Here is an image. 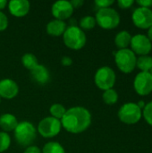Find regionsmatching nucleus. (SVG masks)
I'll list each match as a JSON object with an SVG mask.
<instances>
[{"label":"nucleus","mask_w":152,"mask_h":153,"mask_svg":"<svg viewBox=\"0 0 152 153\" xmlns=\"http://www.w3.org/2000/svg\"><path fill=\"white\" fill-rule=\"evenodd\" d=\"M62 127L71 134H81L91 124L90 112L83 107H73L66 110L61 119Z\"/></svg>","instance_id":"1"},{"label":"nucleus","mask_w":152,"mask_h":153,"mask_svg":"<svg viewBox=\"0 0 152 153\" xmlns=\"http://www.w3.org/2000/svg\"><path fill=\"white\" fill-rule=\"evenodd\" d=\"M16 143L21 146L27 148L31 146L37 137V130L33 124L28 121H22L13 131Z\"/></svg>","instance_id":"2"},{"label":"nucleus","mask_w":152,"mask_h":153,"mask_svg":"<svg viewBox=\"0 0 152 153\" xmlns=\"http://www.w3.org/2000/svg\"><path fill=\"white\" fill-rule=\"evenodd\" d=\"M63 40L67 48L73 50H80L85 46L87 38L85 32L80 27L74 25L66 28L63 34Z\"/></svg>","instance_id":"3"},{"label":"nucleus","mask_w":152,"mask_h":153,"mask_svg":"<svg viewBox=\"0 0 152 153\" xmlns=\"http://www.w3.org/2000/svg\"><path fill=\"white\" fill-rule=\"evenodd\" d=\"M96 22L99 27L105 30H113L116 28L120 23V15L113 8H103L99 9L96 16Z\"/></svg>","instance_id":"4"},{"label":"nucleus","mask_w":152,"mask_h":153,"mask_svg":"<svg viewBox=\"0 0 152 153\" xmlns=\"http://www.w3.org/2000/svg\"><path fill=\"white\" fill-rule=\"evenodd\" d=\"M137 57L129 48L119 49L115 53V62L118 69L124 74L132 73L136 67Z\"/></svg>","instance_id":"5"},{"label":"nucleus","mask_w":152,"mask_h":153,"mask_svg":"<svg viewBox=\"0 0 152 153\" xmlns=\"http://www.w3.org/2000/svg\"><path fill=\"white\" fill-rule=\"evenodd\" d=\"M142 117V109L137 106L136 103L129 102L124 104L119 111L118 117L124 124L126 125H134L137 124Z\"/></svg>","instance_id":"6"},{"label":"nucleus","mask_w":152,"mask_h":153,"mask_svg":"<svg viewBox=\"0 0 152 153\" xmlns=\"http://www.w3.org/2000/svg\"><path fill=\"white\" fill-rule=\"evenodd\" d=\"M116 76L115 71L108 66H103L98 69L94 76L95 84L102 91L113 89L116 83Z\"/></svg>","instance_id":"7"},{"label":"nucleus","mask_w":152,"mask_h":153,"mask_svg":"<svg viewBox=\"0 0 152 153\" xmlns=\"http://www.w3.org/2000/svg\"><path fill=\"white\" fill-rule=\"evenodd\" d=\"M61 121L52 117L43 118L38 125V132L44 138H53L56 136L61 132Z\"/></svg>","instance_id":"8"},{"label":"nucleus","mask_w":152,"mask_h":153,"mask_svg":"<svg viewBox=\"0 0 152 153\" xmlns=\"http://www.w3.org/2000/svg\"><path fill=\"white\" fill-rule=\"evenodd\" d=\"M133 88L140 96H147L152 92V76L149 72H140L134 78Z\"/></svg>","instance_id":"9"},{"label":"nucleus","mask_w":152,"mask_h":153,"mask_svg":"<svg viewBox=\"0 0 152 153\" xmlns=\"http://www.w3.org/2000/svg\"><path fill=\"white\" fill-rule=\"evenodd\" d=\"M132 51L141 56H148L152 49V42L144 34H136L132 37L131 44Z\"/></svg>","instance_id":"10"},{"label":"nucleus","mask_w":152,"mask_h":153,"mask_svg":"<svg viewBox=\"0 0 152 153\" xmlns=\"http://www.w3.org/2000/svg\"><path fill=\"white\" fill-rule=\"evenodd\" d=\"M133 24L142 30L150 29L152 25V10L151 8L138 7L132 15Z\"/></svg>","instance_id":"11"},{"label":"nucleus","mask_w":152,"mask_h":153,"mask_svg":"<svg viewBox=\"0 0 152 153\" xmlns=\"http://www.w3.org/2000/svg\"><path fill=\"white\" fill-rule=\"evenodd\" d=\"M74 9L71 4L70 1L60 0L53 4L51 7V12L55 19L56 20H66L70 18L73 13Z\"/></svg>","instance_id":"12"},{"label":"nucleus","mask_w":152,"mask_h":153,"mask_svg":"<svg viewBox=\"0 0 152 153\" xmlns=\"http://www.w3.org/2000/svg\"><path fill=\"white\" fill-rule=\"evenodd\" d=\"M19 92L18 84L12 79L5 78L0 81V98L12 100Z\"/></svg>","instance_id":"13"},{"label":"nucleus","mask_w":152,"mask_h":153,"mask_svg":"<svg viewBox=\"0 0 152 153\" xmlns=\"http://www.w3.org/2000/svg\"><path fill=\"white\" fill-rule=\"evenodd\" d=\"M10 13L15 17H24L30 9V4L28 0H12L8 3Z\"/></svg>","instance_id":"14"},{"label":"nucleus","mask_w":152,"mask_h":153,"mask_svg":"<svg viewBox=\"0 0 152 153\" xmlns=\"http://www.w3.org/2000/svg\"><path fill=\"white\" fill-rule=\"evenodd\" d=\"M30 76L39 84H46L50 79V74L47 68L39 64L30 71Z\"/></svg>","instance_id":"15"},{"label":"nucleus","mask_w":152,"mask_h":153,"mask_svg":"<svg viewBox=\"0 0 152 153\" xmlns=\"http://www.w3.org/2000/svg\"><path fill=\"white\" fill-rule=\"evenodd\" d=\"M67 26L64 21L61 20H52L47 24V32L48 35L53 37L63 36Z\"/></svg>","instance_id":"16"},{"label":"nucleus","mask_w":152,"mask_h":153,"mask_svg":"<svg viewBox=\"0 0 152 153\" xmlns=\"http://www.w3.org/2000/svg\"><path fill=\"white\" fill-rule=\"evenodd\" d=\"M18 123L17 118L10 113H5L0 116V127L3 129V132L8 133L14 131Z\"/></svg>","instance_id":"17"},{"label":"nucleus","mask_w":152,"mask_h":153,"mask_svg":"<svg viewBox=\"0 0 152 153\" xmlns=\"http://www.w3.org/2000/svg\"><path fill=\"white\" fill-rule=\"evenodd\" d=\"M131 40L132 35L126 30H122L116 34L115 38V44L119 49H125L130 46Z\"/></svg>","instance_id":"18"},{"label":"nucleus","mask_w":152,"mask_h":153,"mask_svg":"<svg viewBox=\"0 0 152 153\" xmlns=\"http://www.w3.org/2000/svg\"><path fill=\"white\" fill-rule=\"evenodd\" d=\"M136 66L142 72H150L152 68V56H141L137 58Z\"/></svg>","instance_id":"19"},{"label":"nucleus","mask_w":152,"mask_h":153,"mask_svg":"<svg viewBox=\"0 0 152 153\" xmlns=\"http://www.w3.org/2000/svg\"><path fill=\"white\" fill-rule=\"evenodd\" d=\"M22 63L24 65V67L29 69L30 71H31L33 68H35L39 65L37 56L31 53H27L23 55L22 57Z\"/></svg>","instance_id":"20"},{"label":"nucleus","mask_w":152,"mask_h":153,"mask_svg":"<svg viewBox=\"0 0 152 153\" xmlns=\"http://www.w3.org/2000/svg\"><path fill=\"white\" fill-rule=\"evenodd\" d=\"M41 152L42 153H65L64 147L57 142L47 143Z\"/></svg>","instance_id":"21"},{"label":"nucleus","mask_w":152,"mask_h":153,"mask_svg":"<svg viewBox=\"0 0 152 153\" xmlns=\"http://www.w3.org/2000/svg\"><path fill=\"white\" fill-rule=\"evenodd\" d=\"M102 99L104 102L108 105H114L118 100V94L116 90L109 89L107 91H104V93L102 95Z\"/></svg>","instance_id":"22"},{"label":"nucleus","mask_w":152,"mask_h":153,"mask_svg":"<svg viewBox=\"0 0 152 153\" xmlns=\"http://www.w3.org/2000/svg\"><path fill=\"white\" fill-rule=\"evenodd\" d=\"M49 112H50L52 117L56 118V119L61 121V119L63 118V117L65 116V114L66 112V109H65V108L62 104L56 103V104H53L50 107Z\"/></svg>","instance_id":"23"},{"label":"nucleus","mask_w":152,"mask_h":153,"mask_svg":"<svg viewBox=\"0 0 152 153\" xmlns=\"http://www.w3.org/2000/svg\"><path fill=\"white\" fill-rule=\"evenodd\" d=\"M97 22L95 20V17L87 15L82 17L80 20V28L84 31V30H90L96 26Z\"/></svg>","instance_id":"24"},{"label":"nucleus","mask_w":152,"mask_h":153,"mask_svg":"<svg viewBox=\"0 0 152 153\" xmlns=\"http://www.w3.org/2000/svg\"><path fill=\"white\" fill-rule=\"evenodd\" d=\"M11 145V138L5 132H0V153L4 152Z\"/></svg>","instance_id":"25"},{"label":"nucleus","mask_w":152,"mask_h":153,"mask_svg":"<svg viewBox=\"0 0 152 153\" xmlns=\"http://www.w3.org/2000/svg\"><path fill=\"white\" fill-rule=\"evenodd\" d=\"M142 116L146 122L152 126V101L145 105L142 111Z\"/></svg>","instance_id":"26"},{"label":"nucleus","mask_w":152,"mask_h":153,"mask_svg":"<svg viewBox=\"0 0 152 153\" xmlns=\"http://www.w3.org/2000/svg\"><path fill=\"white\" fill-rule=\"evenodd\" d=\"M115 2L113 0H96L94 2L95 5L99 9H103V8H108L110 7Z\"/></svg>","instance_id":"27"},{"label":"nucleus","mask_w":152,"mask_h":153,"mask_svg":"<svg viewBox=\"0 0 152 153\" xmlns=\"http://www.w3.org/2000/svg\"><path fill=\"white\" fill-rule=\"evenodd\" d=\"M8 27V18L7 16L0 11V31H4Z\"/></svg>","instance_id":"28"},{"label":"nucleus","mask_w":152,"mask_h":153,"mask_svg":"<svg viewBox=\"0 0 152 153\" xmlns=\"http://www.w3.org/2000/svg\"><path fill=\"white\" fill-rule=\"evenodd\" d=\"M133 4H134V2L133 0H119V1H117L118 6L122 9L130 8Z\"/></svg>","instance_id":"29"},{"label":"nucleus","mask_w":152,"mask_h":153,"mask_svg":"<svg viewBox=\"0 0 152 153\" xmlns=\"http://www.w3.org/2000/svg\"><path fill=\"white\" fill-rule=\"evenodd\" d=\"M23 153H42V152L39 147L35 145H31V146L27 147Z\"/></svg>","instance_id":"30"},{"label":"nucleus","mask_w":152,"mask_h":153,"mask_svg":"<svg viewBox=\"0 0 152 153\" xmlns=\"http://www.w3.org/2000/svg\"><path fill=\"white\" fill-rule=\"evenodd\" d=\"M137 4L141 7H145V8H150L152 6V0H138Z\"/></svg>","instance_id":"31"},{"label":"nucleus","mask_w":152,"mask_h":153,"mask_svg":"<svg viewBox=\"0 0 152 153\" xmlns=\"http://www.w3.org/2000/svg\"><path fill=\"white\" fill-rule=\"evenodd\" d=\"M61 63L64 66H70L73 64V59L70 56H63Z\"/></svg>","instance_id":"32"},{"label":"nucleus","mask_w":152,"mask_h":153,"mask_svg":"<svg viewBox=\"0 0 152 153\" xmlns=\"http://www.w3.org/2000/svg\"><path fill=\"white\" fill-rule=\"evenodd\" d=\"M70 3L73 5V9L74 8H76V9L77 8H81L83 5V4H84L83 0H72V1H70Z\"/></svg>","instance_id":"33"},{"label":"nucleus","mask_w":152,"mask_h":153,"mask_svg":"<svg viewBox=\"0 0 152 153\" xmlns=\"http://www.w3.org/2000/svg\"><path fill=\"white\" fill-rule=\"evenodd\" d=\"M7 4H8V2L6 0H0V11L2 12V10H4Z\"/></svg>","instance_id":"34"},{"label":"nucleus","mask_w":152,"mask_h":153,"mask_svg":"<svg viewBox=\"0 0 152 153\" xmlns=\"http://www.w3.org/2000/svg\"><path fill=\"white\" fill-rule=\"evenodd\" d=\"M137 104V106L142 109V108H144V107H145V103H144V101H142V100H141V101H139L138 103H136Z\"/></svg>","instance_id":"35"},{"label":"nucleus","mask_w":152,"mask_h":153,"mask_svg":"<svg viewBox=\"0 0 152 153\" xmlns=\"http://www.w3.org/2000/svg\"><path fill=\"white\" fill-rule=\"evenodd\" d=\"M147 37L150 39V40L152 42V25L151 26V28L149 29V30H148V36Z\"/></svg>","instance_id":"36"},{"label":"nucleus","mask_w":152,"mask_h":153,"mask_svg":"<svg viewBox=\"0 0 152 153\" xmlns=\"http://www.w3.org/2000/svg\"><path fill=\"white\" fill-rule=\"evenodd\" d=\"M149 73H150V74H151V76H152V68H151V71H150V72H149Z\"/></svg>","instance_id":"37"},{"label":"nucleus","mask_w":152,"mask_h":153,"mask_svg":"<svg viewBox=\"0 0 152 153\" xmlns=\"http://www.w3.org/2000/svg\"><path fill=\"white\" fill-rule=\"evenodd\" d=\"M0 102H1V98H0Z\"/></svg>","instance_id":"38"}]
</instances>
